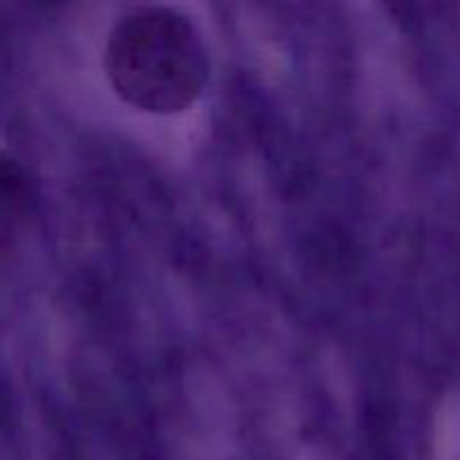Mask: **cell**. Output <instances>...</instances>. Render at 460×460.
I'll use <instances>...</instances> for the list:
<instances>
[{
    "mask_svg": "<svg viewBox=\"0 0 460 460\" xmlns=\"http://www.w3.org/2000/svg\"><path fill=\"white\" fill-rule=\"evenodd\" d=\"M103 70L117 97L151 115L189 111L209 84L205 34L187 12L142 4L115 21L103 48Z\"/></svg>",
    "mask_w": 460,
    "mask_h": 460,
    "instance_id": "6da1fadb",
    "label": "cell"
},
{
    "mask_svg": "<svg viewBox=\"0 0 460 460\" xmlns=\"http://www.w3.org/2000/svg\"><path fill=\"white\" fill-rule=\"evenodd\" d=\"M36 214V189L25 166L0 151V254L12 250Z\"/></svg>",
    "mask_w": 460,
    "mask_h": 460,
    "instance_id": "7a4b0ae2",
    "label": "cell"
}]
</instances>
